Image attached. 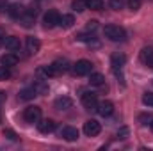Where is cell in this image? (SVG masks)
<instances>
[{
	"label": "cell",
	"instance_id": "cell-1",
	"mask_svg": "<svg viewBox=\"0 0 153 151\" xmlns=\"http://www.w3.org/2000/svg\"><path fill=\"white\" fill-rule=\"evenodd\" d=\"M70 70V62L66 59H55L50 66H45V68H39V73L45 76V78H50V76H57L62 75Z\"/></svg>",
	"mask_w": 153,
	"mask_h": 151
},
{
	"label": "cell",
	"instance_id": "cell-2",
	"mask_svg": "<svg viewBox=\"0 0 153 151\" xmlns=\"http://www.w3.org/2000/svg\"><path fill=\"white\" fill-rule=\"evenodd\" d=\"M103 34H105V38L109 39V41H112V43H123V41H126V30L123 27H119V25H105Z\"/></svg>",
	"mask_w": 153,
	"mask_h": 151
},
{
	"label": "cell",
	"instance_id": "cell-3",
	"mask_svg": "<svg viewBox=\"0 0 153 151\" xmlns=\"http://www.w3.org/2000/svg\"><path fill=\"white\" fill-rule=\"evenodd\" d=\"M39 119H41V109L38 105H30V107H27L23 110V121L25 123L34 124V123H38Z\"/></svg>",
	"mask_w": 153,
	"mask_h": 151
},
{
	"label": "cell",
	"instance_id": "cell-4",
	"mask_svg": "<svg viewBox=\"0 0 153 151\" xmlns=\"http://www.w3.org/2000/svg\"><path fill=\"white\" fill-rule=\"evenodd\" d=\"M93 71V64L91 61H85V59H80L73 64V73L78 76H87L89 73Z\"/></svg>",
	"mask_w": 153,
	"mask_h": 151
},
{
	"label": "cell",
	"instance_id": "cell-5",
	"mask_svg": "<svg viewBox=\"0 0 153 151\" xmlns=\"http://www.w3.org/2000/svg\"><path fill=\"white\" fill-rule=\"evenodd\" d=\"M36 16H38V9H36V7H27V9H25V13H23V14H22V18H20V23H22L25 29H29V27H32V25H34Z\"/></svg>",
	"mask_w": 153,
	"mask_h": 151
},
{
	"label": "cell",
	"instance_id": "cell-6",
	"mask_svg": "<svg viewBox=\"0 0 153 151\" xmlns=\"http://www.w3.org/2000/svg\"><path fill=\"white\" fill-rule=\"evenodd\" d=\"M102 132V124L96 121V119H87L84 123V133L87 137H96L98 133Z\"/></svg>",
	"mask_w": 153,
	"mask_h": 151
},
{
	"label": "cell",
	"instance_id": "cell-7",
	"mask_svg": "<svg viewBox=\"0 0 153 151\" xmlns=\"http://www.w3.org/2000/svg\"><path fill=\"white\" fill-rule=\"evenodd\" d=\"M80 101H82V105H84L87 110H91V109H96V105H98L96 93H93V91H85V93H82V98H80Z\"/></svg>",
	"mask_w": 153,
	"mask_h": 151
},
{
	"label": "cell",
	"instance_id": "cell-8",
	"mask_svg": "<svg viewBox=\"0 0 153 151\" xmlns=\"http://www.w3.org/2000/svg\"><path fill=\"white\" fill-rule=\"evenodd\" d=\"M59 18H61V14H59L57 11H48V13L43 16V25H45V29L59 27Z\"/></svg>",
	"mask_w": 153,
	"mask_h": 151
},
{
	"label": "cell",
	"instance_id": "cell-9",
	"mask_svg": "<svg viewBox=\"0 0 153 151\" xmlns=\"http://www.w3.org/2000/svg\"><path fill=\"white\" fill-rule=\"evenodd\" d=\"M94 110L100 114L102 117H109V115H112V112H114V103H112V101H109V100L98 101V105H96V109H94Z\"/></svg>",
	"mask_w": 153,
	"mask_h": 151
},
{
	"label": "cell",
	"instance_id": "cell-10",
	"mask_svg": "<svg viewBox=\"0 0 153 151\" xmlns=\"http://www.w3.org/2000/svg\"><path fill=\"white\" fill-rule=\"evenodd\" d=\"M59 135H61V139H64L68 142H75L78 139V130L73 128V126H62L59 130Z\"/></svg>",
	"mask_w": 153,
	"mask_h": 151
},
{
	"label": "cell",
	"instance_id": "cell-11",
	"mask_svg": "<svg viewBox=\"0 0 153 151\" xmlns=\"http://www.w3.org/2000/svg\"><path fill=\"white\" fill-rule=\"evenodd\" d=\"M125 62H126L125 53H117V52H116V53H112V57H111V66H112V70H114L116 73L123 70Z\"/></svg>",
	"mask_w": 153,
	"mask_h": 151
},
{
	"label": "cell",
	"instance_id": "cell-12",
	"mask_svg": "<svg viewBox=\"0 0 153 151\" xmlns=\"http://www.w3.org/2000/svg\"><path fill=\"white\" fill-rule=\"evenodd\" d=\"M25 48H27V52L30 55H36L39 50H41V41L38 38H34V36H29L27 41H25Z\"/></svg>",
	"mask_w": 153,
	"mask_h": 151
},
{
	"label": "cell",
	"instance_id": "cell-13",
	"mask_svg": "<svg viewBox=\"0 0 153 151\" xmlns=\"http://www.w3.org/2000/svg\"><path fill=\"white\" fill-rule=\"evenodd\" d=\"M36 124L41 133H52L55 130V121H52V119H39Z\"/></svg>",
	"mask_w": 153,
	"mask_h": 151
},
{
	"label": "cell",
	"instance_id": "cell-14",
	"mask_svg": "<svg viewBox=\"0 0 153 151\" xmlns=\"http://www.w3.org/2000/svg\"><path fill=\"white\" fill-rule=\"evenodd\" d=\"M2 44H4L9 52H16V50H20V39L14 38V36H5L4 41H2Z\"/></svg>",
	"mask_w": 153,
	"mask_h": 151
},
{
	"label": "cell",
	"instance_id": "cell-15",
	"mask_svg": "<svg viewBox=\"0 0 153 151\" xmlns=\"http://www.w3.org/2000/svg\"><path fill=\"white\" fill-rule=\"evenodd\" d=\"M71 105H73V101H71V98H68V96H61V98H57V100L53 101V107H55L57 110H68V109H71Z\"/></svg>",
	"mask_w": 153,
	"mask_h": 151
},
{
	"label": "cell",
	"instance_id": "cell-16",
	"mask_svg": "<svg viewBox=\"0 0 153 151\" xmlns=\"http://www.w3.org/2000/svg\"><path fill=\"white\" fill-rule=\"evenodd\" d=\"M23 13H25V7H22L20 4H13V5L7 7V14H9L11 18H14V20H20Z\"/></svg>",
	"mask_w": 153,
	"mask_h": 151
},
{
	"label": "cell",
	"instance_id": "cell-17",
	"mask_svg": "<svg viewBox=\"0 0 153 151\" xmlns=\"http://www.w3.org/2000/svg\"><path fill=\"white\" fill-rule=\"evenodd\" d=\"M89 84L91 85H94V87H102L103 84H105V76L102 75V73H89Z\"/></svg>",
	"mask_w": 153,
	"mask_h": 151
},
{
	"label": "cell",
	"instance_id": "cell-18",
	"mask_svg": "<svg viewBox=\"0 0 153 151\" xmlns=\"http://www.w3.org/2000/svg\"><path fill=\"white\" fill-rule=\"evenodd\" d=\"M73 23H75L73 14H62V16L59 18V27H62V29H71Z\"/></svg>",
	"mask_w": 153,
	"mask_h": 151
},
{
	"label": "cell",
	"instance_id": "cell-19",
	"mask_svg": "<svg viewBox=\"0 0 153 151\" xmlns=\"http://www.w3.org/2000/svg\"><path fill=\"white\" fill-rule=\"evenodd\" d=\"M16 64H18V57H16L14 53H5V55L2 57V66L13 68V66H16Z\"/></svg>",
	"mask_w": 153,
	"mask_h": 151
},
{
	"label": "cell",
	"instance_id": "cell-20",
	"mask_svg": "<svg viewBox=\"0 0 153 151\" xmlns=\"http://www.w3.org/2000/svg\"><path fill=\"white\" fill-rule=\"evenodd\" d=\"M36 96H38V93H36V89H34V87H27V89H23V91L20 93V100H22V101L34 100Z\"/></svg>",
	"mask_w": 153,
	"mask_h": 151
},
{
	"label": "cell",
	"instance_id": "cell-21",
	"mask_svg": "<svg viewBox=\"0 0 153 151\" xmlns=\"http://www.w3.org/2000/svg\"><path fill=\"white\" fill-rule=\"evenodd\" d=\"M34 89H36V93L38 94H45V93H48V84H46V78H38L36 82H34V85H32Z\"/></svg>",
	"mask_w": 153,
	"mask_h": 151
},
{
	"label": "cell",
	"instance_id": "cell-22",
	"mask_svg": "<svg viewBox=\"0 0 153 151\" xmlns=\"http://www.w3.org/2000/svg\"><path fill=\"white\" fill-rule=\"evenodd\" d=\"M141 61L146 64V66H150L153 61V48H143L141 50Z\"/></svg>",
	"mask_w": 153,
	"mask_h": 151
},
{
	"label": "cell",
	"instance_id": "cell-23",
	"mask_svg": "<svg viewBox=\"0 0 153 151\" xmlns=\"http://www.w3.org/2000/svg\"><path fill=\"white\" fill-rule=\"evenodd\" d=\"M85 5H87V9L102 11L103 9V0H85Z\"/></svg>",
	"mask_w": 153,
	"mask_h": 151
},
{
	"label": "cell",
	"instance_id": "cell-24",
	"mask_svg": "<svg viewBox=\"0 0 153 151\" xmlns=\"http://www.w3.org/2000/svg\"><path fill=\"white\" fill-rule=\"evenodd\" d=\"M71 9H73V11H76V13L85 11V9H87L85 0H73V2H71Z\"/></svg>",
	"mask_w": 153,
	"mask_h": 151
},
{
	"label": "cell",
	"instance_id": "cell-25",
	"mask_svg": "<svg viewBox=\"0 0 153 151\" xmlns=\"http://www.w3.org/2000/svg\"><path fill=\"white\" fill-rule=\"evenodd\" d=\"M126 5L130 11H139L143 5V0H126Z\"/></svg>",
	"mask_w": 153,
	"mask_h": 151
},
{
	"label": "cell",
	"instance_id": "cell-26",
	"mask_svg": "<svg viewBox=\"0 0 153 151\" xmlns=\"http://www.w3.org/2000/svg\"><path fill=\"white\" fill-rule=\"evenodd\" d=\"M123 0H109V7L112 9V11H119V9H123Z\"/></svg>",
	"mask_w": 153,
	"mask_h": 151
},
{
	"label": "cell",
	"instance_id": "cell-27",
	"mask_svg": "<svg viewBox=\"0 0 153 151\" xmlns=\"http://www.w3.org/2000/svg\"><path fill=\"white\" fill-rule=\"evenodd\" d=\"M143 103L146 107H153V93H144L143 94Z\"/></svg>",
	"mask_w": 153,
	"mask_h": 151
},
{
	"label": "cell",
	"instance_id": "cell-28",
	"mask_svg": "<svg viewBox=\"0 0 153 151\" xmlns=\"http://www.w3.org/2000/svg\"><path fill=\"white\" fill-rule=\"evenodd\" d=\"M9 76H11V68L0 66V80H7Z\"/></svg>",
	"mask_w": 153,
	"mask_h": 151
},
{
	"label": "cell",
	"instance_id": "cell-29",
	"mask_svg": "<svg viewBox=\"0 0 153 151\" xmlns=\"http://www.w3.org/2000/svg\"><path fill=\"white\" fill-rule=\"evenodd\" d=\"M4 137H7L9 141H18L16 132H13V130H9V128H5V130H4Z\"/></svg>",
	"mask_w": 153,
	"mask_h": 151
},
{
	"label": "cell",
	"instance_id": "cell-30",
	"mask_svg": "<svg viewBox=\"0 0 153 151\" xmlns=\"http://www.w3.org/2000/svg\"><path fill=\"white\" fill-rule=\"evenodd\" d=\"M96 29H98V21H96V20L87 21V27H85V30H87V32H94Z\"/></svg>",
	"mask_w": 153,
	"mask_h": 151
},
{
	"label": "cell",
	"instance_id": "cell-31",
	"mask_svg": "<svg viewBox=\"0 0 153 151\" xmlns=\"http://www.w3.org/2000/svg\"><path fill=\"white\" fill-rule=\"evenodd\" d=\"M116 135H117V139H126V137H128V128H126V126H123V128H119Z\"/></svg>",
	"mask_w": 153,
	"mask_h": 151
},
{
	"label": "cell",
	"instance_id": "cell-32",
	"mask_svg": "<svg viewBox=\"0 0 153 151\" xmlns=\"http://www.w3.org/2000/svg\"><path fill=\"white\" fill-rule=\"evenodd\" d=\"M152 115H141V117H139V121H143V124H148V121H150V123H152Z\"/></svg>",
	"mask_w": 153,
	"mask_h": 151
},
{
	"label": "cell",
	"instance_id": "cell-33",
	"mask_svg": "<svg viewBox=\"0 0 153 151\" xmlns=\"http://www.w3.org/2000/svg\"><path fill=\"white\" fill-rule=\"evenodd\" d=\"M7 7H9V5H7L4 0H0V13H7Z\"/></svg>",
	"mask_w": 153,
	"mask_h": 151
},
{
	"label": "cell",
	"instance_id": "cell-34",
	"mask_svg": "<svg viewBox=\"0 0 153 151\" xmlns=\"http://www.w3.org/2000/svg\"><path fill=\"white\" fill-rule=\"evenodd\" d=\"M5 98H7V94H5L4 91H0V103H4V101H5Z\"/></svg>",
	"mask_w": 153,
	"mask_h": 151
},
{
	"label": "cell",
	"instance_id": "cell-35",
	"mask_svg": "<svg viewBox=\"0 0 153 151\" xmlns=\"http://www.w3.org/2000/svg\"><path fill=\"white\" fill-rule=\"evenodd\" d=\"M4 38H5V36H4V34L0 32V44H2V41H4Z\"/></svg>",
	"mask_w": 153,
	"mask_h": 151
},
{
	"label": "cell",
	"instance_id": "cell-36",
	"mask_svg": "<svg viewBox=\"0 0 153 151\" xmlns=\"http://www.w3.org/2000/svg\"><path fill=\"white\" fill-rule=\"evenodd\" d=\"M150 128H152V132H153V119H152V123H150Z\"/></svg>",
	"mask_w": 153,
	"mask_h": 151
},
{
	"label": "cell",
	"instance_id": "cell-37",
	"mask_svg": "<svg viewBox=\"0 0 153 151\" xmlns=\"http://www.w3.org/2000/svg\"><path fill=\"white\" fill-rule=\"evenodd\" d=\"M150 68H152V70H153V61H152V64H150Z\"/></svg>",
	"mask_w": 153,
	"mask_h": 151
},
{
	"label": "cell",
	"instance_id": "cell-38",
	"mask_svg": "<svg viewBox=\"0 0 153 151\" xmlns=\"http://www.w3.org/2000/svg\"><path fill=\"white\" fill-rule=\"evenodd\" d=\"M0 124H2V114H0Z\"/></svg>",
	"mask_w": 153,
	"mask_h": 151
},
{
	"label": "cell",
	"instance_id": "cell-39",
	"mask_svg": "<svg viewBox=\"0 0 153 151\" xmlns=\"http://www.w3.org/2000/svg\"><path fill=\"white\" fill-rule=\"evenodd\" d=\"M152 84H153V80H152Z\"/></svg>",
	"mask_w": 153,
	"mask_h": 151
}]
</instances>
